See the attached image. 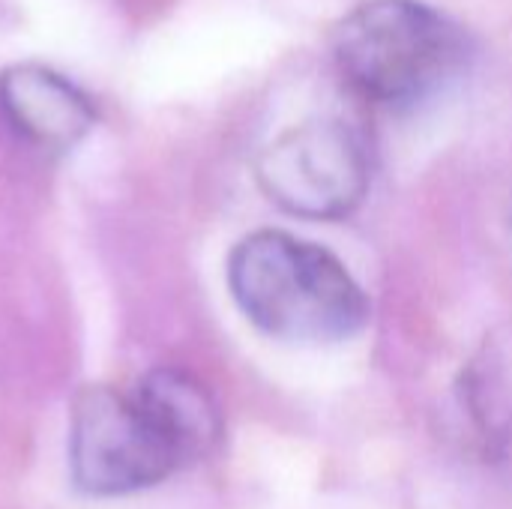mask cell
<instances>
[{
    "instance_id": "cell-1",
    "label": "cell",
    "mask_w": 512,
    "mask_h": 509,
    "mask_svg": "<svg viewBox=\"0 0 512 509\" xmlns=\"http://www.w3.org/2000/svg\"><path fill=\"white\" fill-rule=\"evenodd\" d=\"M228 288L237 309L273 339L339 342L372 318L363 285L330 249L279 228L252 231L231 249Z\"/></svg>"
},
{
    "instance_id": "cell-2",
    "label": "cell",
    "mask_w": 512,
    "mask_h": 509,
    "mask_svg": "<svg viewBox=\"0 0 512 509\" xmlns=\"http://www.w3.org/2000/svg\"><path fill=\"white\" fill-rule=\"evenodd\" d=\"M330 51L357 96L405 108L462 72L471 39L450 15L423 0H360L336 21Z\"/></svg>"
},
{
    "instance_id": "cell-3",
    "label": "cell",
    "mask_w": 512,
    "mask_h": 509,
    "mask_svg": "<svg viewBox=\"0 0 512 509\" xmlns=\"http://www.w3.org/2000/svg\"><path fill=\"white\" fill-rule=\"evenodd\" d=\"M186 459L135 393L84 387L72 402L69 474L96 498L132 495L165 483Z\"/></svg>"
},
{
    "instance_id": "cell-4",
    "label": "cell",
    "mask_w": 512,
    "mask_h": 509,
    "mask_svg": "<svg viewBox=\"0 0 512 509\" xmlns=\"http://www.w3.org/2000/svg\"><path fill=\"white\" fill-rule=\"evenodd\" d=\"M261 192L300 219L336 222L351 216L372 180L363 135L339 117H312L273 138L255 159Z\"/></svg>"
},
{
    "instance_id": "cell-5",
    "label": "cell",
    "mask_w": 512,
    "mask_h": 509,
    "mask_svg": "<svg viewBox=\"0 0 512 509\" xmlns=\"http://www.w3.org/2000/svg\"><path fill=\"white\" fill-rule=\"evenodd\" d=\"M0 114L9 129L48 153H66L96 126L93 99L42 63H12L0 72Z\"/></svg>"
},
{
    "instance_id": "cell-6",
    "label": "cell",
    "mask_w": 512,
    "mask_h": 509,
    "mask_svg": "<svg viewBox=\"0 0 512 509\" xmlns=\"http://www.w3.org/2000/svg\"><path fill=\"white\" fill-rule=\"evenodd\" d=\"M132 393L165 426V432L180 447L186 465L204 459L216 447L222 435V417L213 393L195 375L171 366L153 369Z\"/></svg>"
}]
</instances>
